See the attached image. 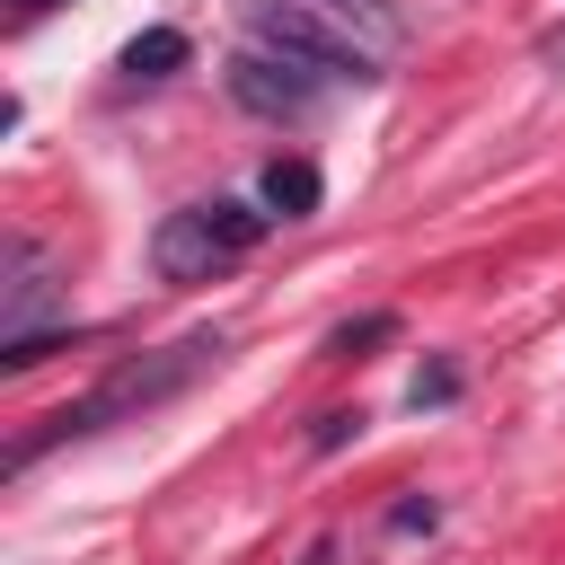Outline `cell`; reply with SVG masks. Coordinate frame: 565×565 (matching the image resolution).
<instances>
[{"label":"cell","mask_w":565,"mask_h":565,"mask_svg":"<svg viewBox=\"0 0 565 565\" xmlns=\"http://www.w3.org/2000/svg\"><path fill=\"white\" fill-rule=\"evenodd\" d=\"M9 9H18V18H44V9H62V0H9Z\"/></svg>","instance_id":"12"},{"label":"cell","mask_w":565,"mask_h":565,"mask_svg":"<svg viewBox=\"0 0 565 565\" xmlns=\"http://www.w3.org/2000/svg\"><path fill=\"white\" fill-rule=\"evenodd\" d=\"M318 71L309 62H291V53H274V44H256V53H230V97L247 106V115H274V124H300L309 106H318Z\"/></svg>","instance_id":"4"},{"label":"cell","mask_w":565,"mask_h":565,"mask_svg":"<svg viewBox=\"0 0 565 565\" xmlns=\"http://www.w3.org/2000/svg\"><path fill=\"white\" fill-rule=\"evenodd\" d=\"M353 433H362V406H335V415H318V433H309V441H318V450H344Z\"/></svg>","instance_id":"10"},{"label":"cell","mask_w":565,"mask_h":565,"mask_svg":"<svg viewBox=\"0 0 565 565\" xmlns=\"http://www.w3.org/2000/svg\"><path fill=\"white\" fill-rule=\"evenodd\" d=\"M221 335L203 327V335H177V344H159V353H132V362H115L79 406H62V415H44L26 441H9V477L35 459V450H53V441H79V433H106V424H124V415H150V406H168L177 388H194L203 371H221Z\"/></svg>","instance_id":"1"},{"label":"cell","mask_w":565,"mask_h":565,"mask_svg":"<svg viewBox=\"0 0 565 565\" xmlns=\"http://www.w3.org/2000/svg\"><path fill=\"white\" fill-rule=\"evenodd\" d=\"M415 406H450L459 397V362H433V371H415V388H406Z\"/></svg>","instance_id":"9"},{"label":"cell","mask_w":565,"mask_h":565,"mask_svg":"<svg viewBox=\"0 0 565 565\" xmlns=\"http://www.w3.org/2000/svg\"><path fill=\"white\" fill-rule=\"evenodd\" d=\"M53 309H62V291H53L44 247H35V238H9V247H0V344H9V335H44Z\"/></svg>","instance_id":"5"},{"label":"cell","mask_w":565,"mask_h":565,"mask_svg":"<svg viewBox=\"0 0 565 565\" xmlns=\"http://www.w3.org/2000/svg\"><path fill=\"white\" fill-rule=\"evenodd\" d=\"M247 26H256V44H274V53H291V62H309L318 79H380V62H371L344 26H327V9H318V0H247Z\"/></svg>","instance_id":"3"},{"label":"cell","mask_w":565,"mask_h":565,"mask_svg":"<svg viewBox=\"0 0 565 565\" xmlns=\"http://www.w3.org/2000/svg\"><path fill=\"white\" fill-rule=\"evenodd\" d=\"M185 53H194V44H185L177 26H141V35L124 44V71H132V79H168V71H185Z\"/></svg>","instance_id":"7"},{"label":"cell","mask_w":565,"mask_h":565,"mask_svg":"<svg viewBox=\"0 0 565 565\" xmlns=\"http://www.w3.org/2000/svg\"><path fill=\"white\" fill-rule=\"evenodd\" d=\"M327 18H371V26H388V0H318Z\"/></svg>","instance_id":"11"},{"label":"cell","mask_w":565,"mask_h":565,"mask_svg":"<svg viewBox=\"0 0 565 565\" xmlns=\"http://www.w3.org/2000/svg\"><path fill=\"white\" fill-rule=\"evenodd\" d=\"M380 335H397V318L388 309H371V318H344L335 335H327V362H353L362 344H380Z\"/></svg>","instance_id":"8"},{"label":"cell","mask_w":565,"mask_h":565,"mask_svg":"<svg viewBox=\"0 0 565 565\" xmlns=\"http://www.w3.org/2000/svg\"><path fill=\"white\" fill-rule=\"evenodd\" d=\"M256 194H265V212H274V221H309L327 185H318V168H309V159H265Z\"/></svg>","instance_id":"6"},{"label":"cell","mask_w":565,"mask_h":565,"mask_svg":"<svg viewBox=\"0 0 565 565\" xmlns=\"http://www.w3.org/2000/svg\"><path fill=\"white\" fill-rule=\"evenodd\" d=\"M265 230H274V212H256V203H185V212H168V221L150 230V265H159L168 282H212V274H230Z\"/></svg>","instance_id":"2"}]
</instances>
